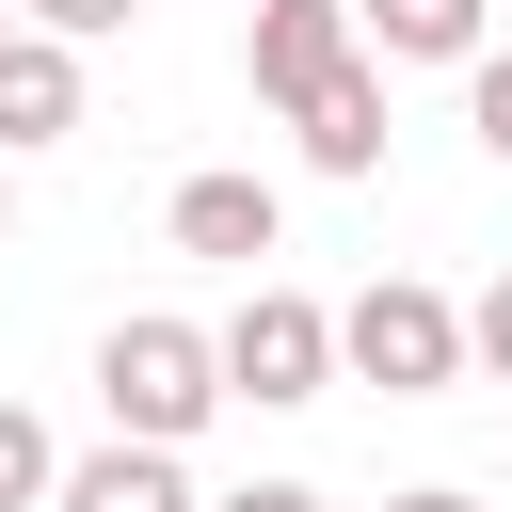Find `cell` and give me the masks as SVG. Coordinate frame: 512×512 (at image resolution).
<instances>
[{
	"mask_svg": "<svg viewBox=\"0 0 512 512\" xmlns=\"http://www.w3.org/2000/svg\"><path fill=\"white\" fill-rule=\"evenodd\" d=\"M16 32H32V16H16V0H0V48H16Z\"/></svg>",
	"mask_w": 512,
	"mask_h": 512,
	"instance_id": "obj_16",
	"label": "cell"
},
{
	"mask_svg": "<svg viewBox=\"0 0 512 512\" xmlns=\"http://www.w3.org/2000/svg\"><path fill=\"white\" fill-rule=\"evenodd\" d=\"M336 368L384 384V400H448V384H464V304L416 288V272H368V288L336 304Z\"/></svg>",
	"mask_w": 512,
	"mask_h": 512,
	"instance_id": "obj_2",
	"label": "cell"
},
{
	"mask_svg": "<svg viewBox=\"0 0 512 512\" xmlns=\"http://www.w3.org/2000/svg\"><path fill=\"white\" fill-rule=\"evenodd\" d=\"M48 512H208V496H192V464H176V448H80Z\"/></svg>",
	"mask_w": 512,
	"mask_h": 512,
	"instance_id": "obj_7",
	"label": "cell"
},
{
	"mask_svg": "<svg viewBox=\"0 0 512 512\" xmlns=\"http://www.w3.org/2000/svg\"><path fill=\"white\" fill-rule=\"evenodd\" d=\"M96 400H112V448H192L224 416V336L208 320H112L96 336Z\"/></svg>",
	"mask_w": 512,
	"mask_h": 512,
	"instance_id": "obj_1",
	"label": "cell"
},
{
	"mask_svg": "<svg viewBox=\"0 0 512 512\" xmlns=\"http://www.w3.org/2000/svg\"><path fill=\"white\" fill-rule=\"evenodd\" d=\"M304 160H320V176H384V64L336 80V96L304 112Z\"/></svg>",
	"mask_w": 512,
	"mask_h": 512,
	"instance_id": "obj_9",
	"label": "cell"
},
{
	"mask_svg": "<svg viewBox=\"0 0 512 512\" xmlns=\"http://www.w3.org/2000/svg\"><path fill=\"white\" fill-rule=\"evenodd\" d=\"M464 128H480V160L512 176V48H480V64H464Z\"/></svg>",
	"mask_w": 512,
	"mask_h": 512,
	"instance_id": "obj_11",
	"label": "cell"
},
{
	"mask_svg": "<svg viewBox=\"0 0 512 512\" xmlns=\"http://www.w3.org/2000/svg\"><path fill=\"white\" fill-rule=\"evenodd\" d=\"M32 144H80V48H48V32L0 48V160H32Z\"/></svg>",
	"mask_w": 512,
	"mask_h": 512,
	"instance_id": "obj_6",
	"label": "cell"
},
{
	"mask_svg": "<svg viewBox=\"0 0 512 512\" xmlns=\"http://www.w3.org/2000/svg\"><path fill=\"white\" fill-rule=\"evenodd\" d=\"M384 512H480V496H464V480H416V496H384Z\"/></svg>",
	"mask_w": 512,
	"mask_h": 512,
	"instance_id": "obj_15",
	"label": "cell"
},
{
	"mask_svg": "<svg viewBox=\"0 0 512 512\" xmlns=\"http://www.w3.org/2000/svg\"><path fill=\"white\" fill-rule=\"evenodd\" d=\"M320 384H336V304H304V288H240V320H224V400L288 416V400H320Z\"/></svg>",
	"mask_w": 512,
	"mask_h": 512,
	"instance_id": "obj_3",
	"label": "cell"
},
{
	"mask_svg": "<svg viewBox=\"0 0 512 512\" xmlns=\"http://www.w3.org/2000/svg\"><path fill=\"white\" fill-rule=\"evenodd\" d=\"M208 512H336L320 480H240V496H208Z\"/></svg>",
	"mask_w": 512,
	"mask_h": 512,
	"instance_id": "obj_14",
	"label": "cell"
},
{
	"mask_svg": "<svg viewBox=\"0 0 512 512\" xmlns=\"http://www.w3.org/2000/svg\"><path fill=\"white\" fill-rule=\"evenodd\" d=\"M48 496H64V448H48V416L0 400V512H48Z\"/></svg>",
	"mask_w": 512,
	"mask_h": 512,
	"instance_id": "obj_10",
	"label": "cell"
},
{
	"mask_svg": "<svg viewBox=\"0 0 512 512\" xmlns=\"http://www.w3.org/2000/svg\"><path fill=\"white\" fill-rule=\"evenodd\" d=\"M464 368H496V384H512V272H496V288L464 304Z\"/></svg>",
	"mask_w": 512,
	"mask_h": 512,
	"instance_id": "obj_13",
	"label": "cell"
},
{
	"mask_svg": "<svg viewBox=\"0 0 512 512\" xmlns=\"http://www.w3.org/2000/svg\"><path fill=\"white\" fill-rule=\"evenodd\" d=\"M352 32L384 64H480L496 48V0H352Z\"/></svg>",
	"mask_w": 512,
	"mask_h": 512,
	"instance_id": "obj_8",
	"label": "cell"
},
{
	"mask_svg": "<svg viewBox=\"0 0 512 512\" xmlns=\"http://www.w3.org/2000/svg\"><path fill=\"white\" fill-rule=\"evenodd\" d=\"M16 16H32V32H48V48H112V32H128V16H144V0H16Z\"/></svg>",
	"mask_w": 512,
	"mask_h": 512,
	"instance_id": "obj_12",
	"label": "cell"
},
{
	"mask_svg": "<svg viewBox=\"0 0 512 512\" xmlns=\"http://www.w3.org/2000/svg\"><path fill=\"white\" fill-rule=\"evenodd\" d=\"M240 64H256V96L304 128L336 80H368V32H352V0H256V32H240Z\"/></svg>",
	"mask_w": 512,
	"mask_h": 512,
	"instance_id": "obj_4",
	"label": "cell"
},
{
	"mask_svg": "<svg viewBox=\"0 0 512 512\" xmlns=\"http://www.w3.org/2000/svg\"><path fill=\"white\" fill-rule=\"evenodd\" d=\"M272 240H288L272 176H176V256H224V272H256Z\"/></svg>",
	"mask_w": 512,
	"mask_h": 512,
	"instance_id": "obj_5",
	"label": "cell"
}]
</instances>
